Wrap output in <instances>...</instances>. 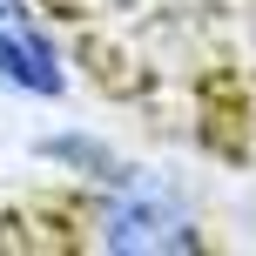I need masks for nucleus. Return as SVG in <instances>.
Wrapping results in <instances>:
<instances>
[{
    "mask_svg": "<svg viewBox=\"0 0 256 256\" xmlns=\"http://www.w3.org/2000/svg\"><path fill=\"white\" fill-rule=\"evenodd\" d=\"M88 230H94L102 250H142V256L202 250V209H196L189 189L168 182L162 168L128 162L115 182L88 189Z\"/></svg>",
    "mask_w": 256,
    "mask_h": 256,
    "instance_id": "obj_1",
    "label": "nucleus"
},
{
    "mask_svg": "<svg viewBox=\"0 0 256 256\" xmlns=\"http://www.w3.org/2000/svg\"><path fill=\"white\" fill-rule=\"evenodd\" d=\"M68 48L34 0H0V94L61 102L68 94Z\"/></svg>",
    "mask_w": 256,
    "mask_h": 256,
    "instance_id": "obj_2",
    "label": "nucleus"
},
{
    "mask_svg": "<svg viewBox=\"0 0 256 256\" xmlns=\"http://www.w3.org/2000/svg\"><path fill=\"white\" fill-rule=\"evenodd\" d=\"M34 155H40V168L81 182V189H102V182H115L122 168H128V155L108 135H94V128H54V135L34 142Z\"/></svg>",
    "mask_w": 256,
    "mask_h": 256,
    "instance_id": "obj_3",
    "label": "nucleus"
}]
</instances>
